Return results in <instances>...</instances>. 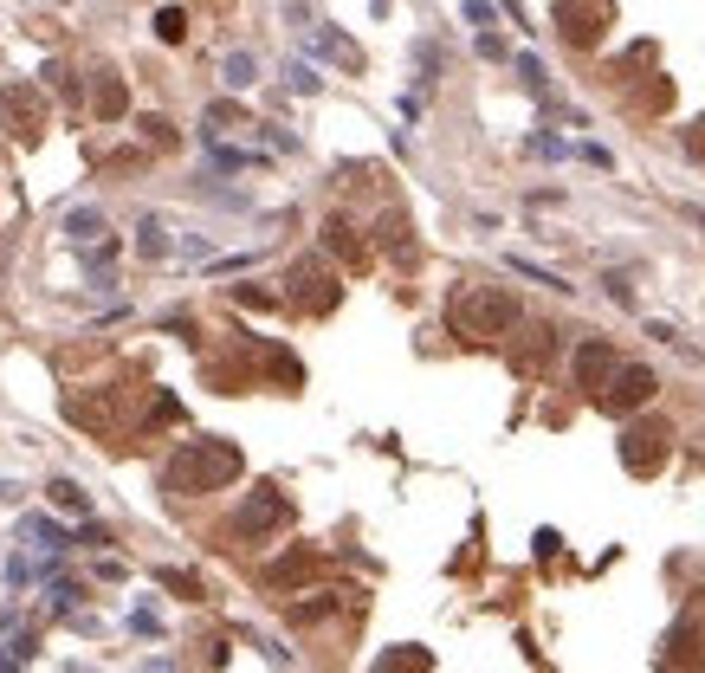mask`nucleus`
<instances>
[{"label":"nucleus","instance_id":"obj_22","mask_svg":"<svg viewBox=\"0 0 705 673\" xmlns=\"http://www.w3.org/2000/svg\"><path fill=\"white\" fill-rule=\"evenodd\" d=\"M169 246H175V240H169V227H162L156 214H149V221L136 227V253H143V259H162V253H169Z\"/></svg>","mask_w":705,"mask_h":673},{"label":"nucleus","instance_id":"obj_10","mask_svg":"<svg viewBox=\"0 0 705 673\" xmlns=\"http://www.w3.org/2000/svg\"><path fill=\"white\" fill-rule=\"evenodd\" d=\"M317 563H324V557H317V544H292L285 557H272V563H266V589L292 596V589H304V583L317 576Z\"/></svg>","mask_w":705,"mask_h":673},{"label":"nucleus","instance_id":"obj_14","mask_svg":"<svg viewBox=\"0 0 705 673\" xmlns=\"http://www.w3.org/2000/svg\"><path fill=\"white\" fill-rule=\"evenodd\" d=\"M311 52L330 65H343V72H363V52H356V39H343L337 26H311Z\"/></svg>","mask_w":705,"mask_h":673},{"label":"nucleus","instance_id":"obj_32","mask_svg":"<svg viewBox=\"0 0 705 673\" xmlns=\"http://www.w3.org/2000/svg\"><path fill=\"white\" fill-rule=\"evenodd\" d=\"M285 78H292V91H298V98H311V91H324V78H317L311 65H292V72H285Z\"/></svg>","mask_w":705,"mask_h":673},{"label":"nucleus","instance_id":"obj_33","mask_svg":"<svg viewBox=\"0 0 705 673\" xmlns=\"http://www.w3.org/2000/svg\"><path fill=\"white\" fill-rule=\"evenodd\" d=\"M680 143H686V156H693L699 169H705V117H699V123H686V136H680Z\"/></svg>","mask_w":705,"mask_h":673},{"label":"nucleus","instance_id":"obj_25","mask_svg":"<svg viewBox=\"0 0 705 673\" xmlns=\"http://www.w3.org/2000/svg\"><path fill=\"white\" fill-rule=\"evenodd\" d=\"M175 421H182V402H175L169 389H156L149 395V428H175Z\"/></svg>","mask_w":705,"mask_h":673},{"label":"nucleus","instance_id":"obj_5","mask_svg":"<svg viewBox=\"0 0 705 673\" xmlns=\"http://www.w3.org/2000/svg\"><path fill=\"white\" fill-rule=\"evenodd\" d=\"M285 525H292V499H285L279 486H253V492L240 499V512H233L227 538L259 544V538H272V531H285Z\"/></svg>","mask_w":705,"mask_h":673},{"label":"nucleus","instance_id":"obj_8","mask_svg":"<svg viewBox=\"0 0 705 673\" xmlns=\"http://www.w3.org/2000/svg\"><path fill=\"white\" fill-rule=\"evenodd\" d=\"M46 117H52V104H46L39 85H7L0 91V123H7V136L39 143V136H46Z\"/></svg>","mask_w":705,"mask_h":673},{"label":"nucleus","instance_id":"obj_29","mask_svg":"<svg viewBox=\"0 0 705 673\" xmlns=\"http://www.w3.org/2000/svg\"><path fill=\"white\" fill-rule=\"evenodd\" d=\"M330 609H337V596H330V589H317V602H298V609H292V622H324Z\"/></svg>","mask_w":705,"mask_h":673},{"label":"nucleus","instance_id":"obj_7","mask_svg":"<svg viewBox=\"0 0 705 673\" xmlns=\"http://www.w3.org/2000/svg\"><path fill=\"white\" fill-rule=\"evenodd\" d=\"M550 20H557V33L570 39L576 52H596L602 39H608L615 7H608V0H557V7H550Z\"/></svg>","mask_w":705,"mask_h":673},{"label":"nucleus","instance_id":"obj_42","mask_svg":"<svg viewBox=\"0 0 705 673\" xmlns=\"http://www.w3.org/2000/svg\"><path fill=\"white\" fill-rule=\"evenodd\" d=\"M0 667H7V654H0Z\"/></svg>","mask_w":705,"mask_h":673},{"label":"nucleus","instance_id":"obj_19","mask_svg":"<svg viewBox=\"0 0 705 673\" xmlns=\"http://www.w3.org/2000/svg\"><path fill=\"white\" fill-rule=\"evenodd\" d=\"M427 667H434V661H427V648H414V641H408V648H389L376 661V673H427Z\"/></svg>","mask_w":705,"mask_h":673},{"label":"nucleus","instance_id":"obj_6","mask_svg":"<svg viewBox=\"0 0 705 673\" xmlns=\"http://www.w3.org/2000/svg\"><path fill=\"white\" fill-rule=\"evenodd\" d=\"M654 395H660V376L647 363H615V376L596 389V408H602V415H615V421H628V415H641Z\"/></svg>","mask_w":705,"mask_h":673},{"label":"nucleus","instance_id":"obj_41","mask_svg":"<svg viewBox=\"0 0 705 673\" xmlns=\"http://www.w3.org/2000/svg\"><path fill=\"white\" fill-rule=\"evenodd\" d=\"M499 7H505V13H511V20H518V26H524V0H499Z\"/></svg>","mask_w":705,"mask_h":673},{"label":"nucleus","instance_id":"obj_20","mask_svg":"<svg viewBox=\"0 0 705 673\" xmlns=\"http://www.w3.org/2000/svg\"><path fill=\"white\" fill-rule=\"evenodd\" d=\"M20 538H33L39 551H65V544H72L65 525H52V518H20Z\"/></svg>","mask_w":705,"mask_h":673},{"label":"nucleus","instance_id":"obj_26","mask_svg":"<svg viewBox=\"0 0 705 673\" xmlns=\"http://www.w3.org/2000/svg\"><path fill=\"white\" fill-rule=\"evenodd\" d=\"M511 272H518V279H531V285H550V292H570V285H563L557 272H544L537 259H524V253H511Z\"/></svg>","mask_w":705,"mask_h":673},{"label":"nucleus","instance_id":"obj_23","mask_svg":"<svg viewBox=\"0 0 705 673\" xmlns=\"http://www.w3.org/2000/svg\"><path fill=\"white\" fill-rule=\"evenodd\" d=\"M156 39H162V46H182V39H188V13L182 7H162L156 13Z\"/></svg>","mask_w":705,"mask_h":673},{"label":"nucleus","instance_id":"obj_3","mask_svg":"<svg viewBox=\"0 0 705 673\" xmlns=\"http://www.w3.org/2000/svg\"><path fill=\"white\" fill-rule=\"evenodd\" d=\"M337 298H343V285H337V266H330L324 253H304V259H292L279 305L304 311V318H324V311H337Z\"/></svg>","mask_w":705,"mask_h":673},{"label":"nucleus","instance_id":"obj_16","mask_svg":"<svg viewBox=\"0 0 705 673\" xmlns=\"http://www.w3.org/2000/svg\"><path fill=\"white\" fill-rule=\"evenodd\" d=\"M91 111H98L104 123H117L123 111H130V85H123L117 72H98V91H91Z\"/></svg>","mask_w":705,"mask_h":673},{"label":"nucleus","instance_id":"obj_18","mask_svg":"<svg viewBox=\"0 0 705 673\" xmlns=\"http://www.w3.org/2000/svg\"><path fill=\"white\" fill-rule=\"evenodd\" d=\"M46 499H52V512H72V518H91V492L78 486V479H52L46 486Z\"/></svg>","mask_w":705,"mask_h":673},{"label":"nucleus","instance_id":"obj_4","mask_svg":"<svg viewBox=\"0 0 705 673\" xmlns=\"http://www.w3.org/2000/svg\"><path fill=\"white\" fill-rule=\"evenodd\" d=\"M621 466H628L634 479H654L660 466H667V453H673V421H660V415H628V428H621Z\"/></svg>","mask_w":705,"mask_h":673},{"label":"nucleus","instance_id":"obj_1","mask_svg":"<svg viewBox=\"0 0 705 673\" xmlns=\"http://www.w3.org/2000/svg\"><path fill=\"white\" fill-rule=\"evenodd\" d=\"M246 473V460H240V447L233 441H182L162 460V492H175V499H201V492H220V486H233V479Z\"/></svg>","mask_w":705,"mask_h":673},{"label":"nucleus","instance_id":"obj_17","mask_svg":"<svg viewBox=\"0 0 705 673\" xmlns=\"http://www.w3.org/2000/svg\"><path fill=\"white\" fill-rule=\"evenodd\" d=\"M104 233H110V227H104V214H98V208H72V214H65V240H72L78 253H85V246H98Z\"/></svg>","mask_w":705,"mask_h":673},{"label":"nucleus","instance_id":"obj_24","mask_svg":"<svg viewBox=\"0 0 705 673\" xmlns=\"http://www.w3.org/2000/svg\"><path fill=\"white\" fill-rule=\"evenodd\" d=\"M207 136H220V130H246V111H240V104H207Z\"/></svg>","mask_w":705,"mask_h":673},{"label":"nucleus","instance_id":"obj_13","mask_svg":"<svg viewBox=\"0 0 705 673\" xmlns=\"http://www.w3.org/2000/svg\"><path fill=\"white\" fill-rule=\"evenodd\" d=\"M615 363H621V356H615V350H608V343H602V337H589V343H583V350H576V389H589V395H596V389H602V382H608V376H615Z\"/></svg>","mask_w":705,"mask_h":673},{"label":"nucleus","instance_id":"obj_27","mask_svg":"<svg viewBox=\"0 0 705 673\" xmlns=\"http://www.w3.org/2000/svg\"><path fill=\"white\" fill-rule=\"evenodd\" d=\"M162 589H175V596H182V602H201V596H207L195 570H162Z\"/></svg>","mask_w":705,"mask_h":673},{"label":"nucleus","instance_id":"obj_30","mask_svg":"<svg viewBox=\"0 0 705 673\" xmlns=\"http://www.w3.org/2000/svg\"><path fill=\"white\" fill-rule=\"evenodd\" d=\"M143 136H149L156 149H175V123H169V117H143Z\"/></svg>","mask_w":705,"mask_h":673},{"label":"nucleus","instance_id":"obj_40","mask_svg":"<svg viewBox=\"0 0 705 673\" xmlns=\"http://www.w3.org/2000/svg\"><path fill=\"white\" fill-rule=\"evenodd\" d=\"M130 628H136V635H156L162 622H156V609H136V615H130Z\"/></svg>","mask_w":705,"mask_h":673},{"label":"nucleus","instance_id":"obj_36","mask_svg":"<svg viewBox=\"0 0 705 673\" xmlns=\"http://www.w3.org/2000/svg\"><path fill=\"white\" fill-rule=\"evenodd\" d=\"M460 13H466V26H492V0H466Z\"/></svg>","mask_w":705,"mask_h":673},{"label":"nucleus","instance_id":"obj_2","mask_svg":"<svg viewBox=\"0 0 705 673\" xmlns=\"http://www.w3.org/2000/svg\"><path fill=\"white\" fill-rule=\"evenodd\" d=\"M447 324H453V337H466V343H499L505 331L524 324V311H518V298H511L505 285L466 279V285H453V298H447Z\"/></svg>","mask_w":705,"mask_h":673},{"label":"nucleus","instance_id":"obj_15","mask_svg":"<svg viewBox=\"0 0 705 673\" xmlns=\"http://www.w3.org/2000/svg\"><path fill=\"white\" fill-rule=\"evenodd\" d=\"M376 240H382V253H389L395 266H414V259H421V246H414V233H408L402 214H382V221H376Z\"/></svg>","mask_w":705,"mask_h":673},{"label":"nucleus","instance_id":"obj_38","mask_svg":"<svg viewBox=\"0 0 705 673\" xmlns=\"http://www.w3.org/2000/svg\"><path fill=\"white\" fill-rule=\"evenodd\" d=\"M518 78H524V85H544V65H537L531 52H524V59H518Z\"/></svg>","mask_w":705,"mask_h":673},{"label":"nucleus","instance_id":"obj_11","mask_svg":"<svg viewBox=\"0 0 705 673\" xmlns=\"http://www.w3.org/2000/svg\"><path fill=\"white\" fill-rule=\"evenodd\" d=\"M550 356H557V331H550V324H524V343H511V369H518V376H537Z\"/></svg>","mask_w":705,"mask_h":673},{"label":"nucleus","instance_id":"obj_35","mask_svg":"<svg viewBox=\"0 0 705 673\" xmlns=\"http://www.w3.org/2000/svg\"><path fill=\"white\" fill-rule=\"evenodd\" d=\"M641 104H654V111H667V104H673V85H667V78H660V85H647V91H641Z\"/></svg>","mask_w":705,"mask_h":673},{"label":"nucleus","instance_id":"obj_21","mask_svg":"<svg viewBox=\"0 0 705 673\" xmlns=\"http://www.w3.org/2000/svg\"><path fill=\"white\" fill-rule=\"evenodd\" d=\"M220 78H227L233 91H246L259 78V59H253V52H227V59H220Z\"/></svg>","mask_w":705,"mask_h":673},{"label":"nucleus","instance_id":"obj_39","mask_svg":"<svg viewBox=\"0 0 705 673\" xmlns=\"http://www.w3.org/2000/svg\"><path fill=\"white\" fill-rule=\"evenodd\" d=\"M602 285H608V298H621V305H628V298H634V292H628V272H608Z\"/></svg>","mask_w":705,"mask_h":673},{"label":"nucleus","instance_id":"obj_31","mask_svg":"<svg viewBox=\"0 0 705 673\" xmlns=\"http://www.w3.org/2000/svg\"><path fill=\"white\" fill-rule=\"evenodd\" d=\"M259 156H246V149H227V143H214V169H253Z\"/></svg>","mask_w":705,"mask_h":673},{"label":"nucleus","instance_id":"obj_9","mask_svg":"<svg viewBox=\"0 0 705 673\" xmlns=\"http://www.w3.org/2000/svg\"><path fill=\"white\" fill-rule=\"evenodd\" d=\"M117 415H123V395L117 389H72V395H65V421L85 428V434H110V428H117Z\"/></svg>","mask_w":705,"mask_h":673},{"label":"nucleus","instance_id":"obj_12","mask_svg":"<svg viewBox=\"0 0 705 673\" xmlns=\"http://www.w3.org/2000/svg\"><path fill=\"white\" fill-rule=\"evenodd\" d=\"M324 259H343L350 272H363V266H369V246L356 240V227L343 221V214H330V221H324Z\"/></svg>","mask_w":705,"mask_h":673},{"label":"nucleus","instance_id":"obj_28","mask_svg":"<svg viewBox=\"0 0 705 673\" xmlns=\"http://www.w3.org/2000/svg\"><path fill=\"white\" fill-rule=\"evenodd\" d=\"M233 298H240L246 311H272L279 305V292H266V285H233Z\"/></svg>","mask_w":705,"mask_h":673},{"label":"nucleus","instance_id":"obj_37","mask_svg":"<svg viewBox=\"0 0 705 673\" xmlns=\"http://www.w3.org/2000/svg\"><path fill=\"white\" fill-rule=\"evenodd\" d=\"M78 596H85V589H78V583H52V609H72Z\"/></svg>","mask_w":705,"mask_h":673},{"label":"nucleus","instance_id":"obj_34","mask_svg":"<svg viewBox=\"0 0 705 673\" xmlns=\"http://www.w3.org/2000/svg\"><path fill=\"white\" fill-rule=\"evenodd\" d=\"M531 149H537V156H550V162L570 156V143H563V136H531Z\"/></svg>","mask_w":705,"mask_h":673}]
</instances>
